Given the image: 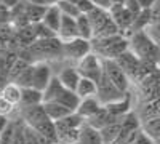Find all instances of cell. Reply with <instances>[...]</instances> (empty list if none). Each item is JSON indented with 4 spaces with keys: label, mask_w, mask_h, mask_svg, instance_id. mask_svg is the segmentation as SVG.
Segmentation results:
<instances>
[{
    "label": "cell",
    "mask_w": 160,
    "mask_h": 144,
    "mask_svg": "<svg viewBox=\"0 0 160 144\" xmlns=\"http://www.w3.org/2000/svg\"><path fill=\"white\" fill-rule=\"evenodd\" d=\"M93 53L98 55L104 61H115L118 56H122L125 51L130 50L128 38L122 34L102 38H93L91 40Z\"/></svg>",
    "instance_id": "1"
},
{
    "label": "cell",
    "mask_w": 160,
    "mask_h": 144,
    "mask_svg": "<svg viewBox=\"0 0 160 144\" xmlns=\"http://www.w3.org/2000/svg\"><path fill=\"white\" fill-rule=\"evenodd\" d=\"M128 43H130V51L135 53L141 61H155L158 45L149 37L146 31L131 34L128 37Z\"/></svg>",
    "instance_id": "2"
},
{
    "label": "cell",
    "mask_w": 160,
    "mask_h": 144,
    "mask_svg": "<svg viewBox=\"0 0 160 144\" xmlns=\"http://www.w3.org/2000/svg\"><path fill=\"white\" fill-rule=\"evenodd\" d=\"M77 71L80 72V75L85 77V78H90L93 82H99L101 77L104 74V59H101L98 55H95L91 51L88 56H85L82 61L77 62Z\"/></svg>",
    "instance_id": "3"
},
{
    "label": "cell",
    "mask_w": 160,
    "mask_h": 144,
    "mask_svg": "<svg viewBox=\"0 0 160 144\" xmlns=\"http://www.w3.org/2000/svg\"><path fill=\"white\" fill-rule=\"evenodd\" d=\"M91 40H85V38L78 37L69 42H62V56L69 58L72 61H82L85 56L91 53Z\"/></svg>",
    "instance_id": "4"
},
{
    "label": "cell",
    "mask_w": 160,
    "mask_h": 144,
    "mask_svg": "<svg viewBox=\"0 0 160 144\" xmlns=\"http://www.w3.org/2000/svg\"><path fill=\"white\" fill-rule=\"evenodd\" d=\"M104 75L108 77L122 93H128V87H130L131 80L115 61H104Z\"/></svg>",
    "instance_id": "5"
},
{
    "label": "cell",
    "mask_w": 160,
    "mask_h": 144,
    "mask_svg": "<svg viewBox=\"0 0 160 144\" xmlns=\"http://www.w3.org/2000/svg\"><path fill=\"white\" fill-rule=\"evenodd\" d=\"M123 96H125V93H122V91L102 74L101 80L98 82V93H96V98L101 101L102 106H108L111 102H115L118 99H122Z\"/></svg>",
    "instance_id": "6"
},
{
    "label": "cell",
    "mask_w": 160,
    "mask_h": 144,
    "mask_svg": "<svg viewBox=\"0 0 160 144\" xmlns=\"http://www.w3.org/2000/svg\"><path fill=\"white\" fill-rule=\"evenodd\" d=\"M109 13H111L112 19L115 21L117 27L120 29V32H122V35L127 37L130 29H131V26H133V22H135V19H136V16L133 15L130 10H127L125 5H112Z\"/></svg>",
    "instance_id": "7"
},
{
    "label": "cell",
    "mask_w": 160,
    "mask_h": 144,
    "mask_svg": "<svg viewBox=\"0 0 160 144\" xmlns=\"http://www.w3.org/2000/svg\"><path fill=\"white\" fill-rule=\"evenodd\" d=\"M51 78H53V75H51V69H50L48 64L37 62V64H34L31 88H35V90H38V91H42V93H43V91L47 90V87L50 85Z\"/></svg>",
    "instance_id": "8"
},
{
    "label": "cell",
    "mask_w": 160,
    "mask_h": 144,
    "mask_svg": "<svg viewBox=\"0 0 160 144\" xmlns=\"http://www.w3.org/2000/svg\"><path fill=\"white\" fill-rule=\"evenodd\" d=\"M115 62L118 64L120 67H122V71L130 77V80H133V78H138V74H139V67H141V59L135 55L131 53V51H125V53L122 56H118L115 59Z\"/></svg>",
    "instance_id": "9"
},
{
    "label": "cell",
    "mask_w": 160,
    "mask_h": 144,
    "mask_svg": "<svg viewBox=\"0 0 160 144\" xmlns=\"http://www.w3.org/2000/svg\"><path fill=\"white\" fill-rule=\"evenodd\" d=\"M104 106L101 104V101L96 96H91V98H85V99H80V104L77 107V114L82 117V119L87 122L88 119H91L93 115H96Z\"/></svg>",
    "instance_id": "10"
},
{
    "label": "cell",
    "mask_w": 160,
    "mask_h": 144,
    "mask_svg": "<svg viewBox=\"0 0 160 144\" xmlns=\"http://www.w3.org/2000/svg\"><path fill=\"white\" fill-rule=\"evenodd\" d=\"M78 37L80 35H78V29H77V18L62 16L58 38L61 42H69V40H74V38H78Z\"/></svg>",
    "instance_id": "11"
},
{
    "label": "cell",
    "mask_w": 160,
    "mask_h": 144,
    "mask_svg": "<svg viewBox=\"0 0 160 144\" xmlns=\"http://www.w3.org/2000/svg\"><path fill=\"white\" fill-rule=\"evenodd\" d=\"M61 21H62V13L59 11V8L56 5L47 7V11H45V16L42 19V24L47 26L51 32H55L58 35L59 27H61Z\"/></svg>",
    "instance_id": "12"
},
{
    "label": "cell",
    "mask_w": 160,
    "mask_h": 144,
    "mask_svg": "<svg viewBox=\"0 0 160 144\" xmlns=\"http://www.w3.org/2000/svg\"><path fill=\"white\" fill-rule=\"evenodd\" d=\"M85 123V120L80 117L77 112H72L71 115L64 117L62 120H58L55 122V128H56V136L59 133H64V132H69V130H80L82 125Z\"/></svg>",
    "instance_id": "13"
},
{
    "label": "cell",
    "mask_w": 160,
    "mask_h": 144,
    "mask_svg": "<svg viewBox=\"0 0 160 144\" xmlns=\"http://www.w3.org/2000/svg\"><path fill=\"white\" fill-rule=\"evenodd\" d=\"M118 120H122V119H117V117H114V115H112L108 109H106V107H102L96 115H93L91 119H88L87 123L101 132L102 128L109 127V125H112V123H115V122H118Z\"/></svg>",
    "instance_id": "14"
},
{
    "label": "cell",
    "mask_w": 160,
    "mask_h": 144,
    "mask_svg": "<svg viewBox=\"0 0 160 144\" xmlns=\"http://www.w3.org/2000/svg\"><path fill=\"white\" fill-rule=\"evenodd\" d=\"M56 77L59 78V82L71 91L77 90V85L80 82V78H82V75L77 71V67H64Z\"/></svg>",
    "instance_id": "15"
},
{
    "label": "cell",
    "mask_w": 160,
    "mask_h": 144,
    "mask_svg": "<svg viewBox=\"0 0 160 144\" xmlns=\"http://www.w3.org/2000/svg\"><path fill=\"white\" fill-rule=\"evenodd\" d=\"M106 109H108L114 117H117V119H123V117L127 114H130V107H131V96L130 93H125V96L122 99H118L115 102H111L108 104V106H104Z\"/></svg>",
    "instance_id": "16"
},
{
    "label": "cell",
    "mask_w": 160,
    "mask_h": 144,
    "mask_svg": "<svg viewBox=\"0 0 160 144\" xmlns=\"http://www.w3.org/2000/svg\"><path fill=\"white\" fill-rule=\"evenodd\" d=\"M77 144H102L101 132L96 128H93L87 122L80 128V135H78V142Z\"/></svg>",
    "instance_id": "17"
},
{
    "label": "cell",
    "mask_w": 160,
    "mask_h": 144,
    "mask_svg": "<svg viewBox=\"0 0 160 144\" xmlns=\"http://www.w3.org/2000/svg\"><path fill=\"white\" fill-rule=\"evenodd\" d=\"M45 11H47L45 5L29 3V2H26V5H24V16H26V21H28L29 24L42 22V19L45 16Z\"/></svg>",
    "instance_id": "18"
},
{
    "label": "cell",
    "mask_w": 160,
    "mask_h": 144,
    "mask_svg": "<svg viewBox=\"0 0 160 144\" xmlns=\"http://www.w3.org/2000/svg\"><path fill=\"white\" fill-rule=\"evenodd\" d=\"M0 95H2L10 104L18 106V104H21V99H22V88L18 83H15V82H10V83L2 87Z\"/></svg>",
    "instance_id": "19"
},
{
    "label": "cell",
    "mask_w": 160,
    "mask_h": 144,
    "mask_svg": "<svg viewBox=\"0 0 160 144\" xmlns=\"http://www.w3.org/2000/svg\"><path fill=\"white\" fill-rule=\"evenodd\" d=\"M43 109H45V114L48 115V119L51 122H58V120H62L64 117H68L72 114L71 109H68L66 106H61L58 102H43L42 104Z\"/></svg>",
    "instance_id": "20"
},
{
    "label": "cell",
    "mask_w": 160,
    "mask_h": 144,
    "mask_svg": "<svg viewBox=\"0 0 160 144\" xmlns=\"http://www.w3.org/2000/svg\"><path fill=\"white\" fill-rule=\"evenodd\" d=\"M43 104V93L35 88H22L21 107H32Z\"/></svg>",
    "instance_id": "21"
},
{
    "label": "cell",
    "mask_w": 160,
    "mask_h": 144,
    "mask_svg": "<svg viewBox=\"0 0 160 144\" xmlns=\"http://www.w3.org/2000/svg\"><path fill=\"white\" fill-rule=\"evenodd\" d=\"M75 93L78 95L80 99L96 96V93H98V83L93 82V80H90V78L82 77V78H80V82H78V85H77Z\"/></svg>",
    "instance_id": "22"
},
{
    "label": "cell",
    "mask_w": 160,
    "mask_h": 144,
    "mask_svg": "<svg viewBox=\"0 0 160 144\" xmlns=\"http://www.w3.org/2000/svg\"><path fill=\"white\" fill-rule=\"evenodd\" d=\"M120 135H122V120H118V122H115V123L101 130L102 144H114L118 139Z\"/></svg>",
    "instance_id": "23"
},
{
    "label": "cell",
    "mask_w": 160,
    "mask_h": 144,
    "mask_svg": "<svg viewBox=\"0 0 160 144\" xmlns=\"http://www.w3.org/2000/svg\"><path fill=\"white\" fill-rule=\"evenodd\" d=\"M77 29H78V35L82 38H85V40H93V26H91L87 15H80L77 18Z\"/></svg>",
    "instance_id": "24"
},
{
    "label": "cell",
    "mask_w": 160,
    "mask_h": 144,
    "mask_svg": "<svg viewBox=\"0 0 160 144\" xmlns=\"http://www.w3.org/2000/svg\"><path fill=\"white\" fill-rule=\"evenodd\" d=\"M59 11L62 13V16H71V18H78L80 16V11L75 5H72L71 2H68V0H59V2L55 3Z\"/></svg>",
    "instance_id": "25"
},
{
    "label": "cell",
    "mask_w": 160,
    "mask_h": 144,
    "mask_svg": "<svg viewBox=\"0 0 160 144\" xmlns=\"http://www.w3.org/2000/svg\"><path fill=\"white\" fill-rule=\"evenodd\" d=\"M15 133H16V123L11 122L8 123V127L0 133V142L2 144H11L13 142V138H15Z\"/></svg>",
    "instance_id": "26"
},
{
    "label": "cell",
    "mask_w": 160,
    "mask_h": 144,
    "mask_svg": "<svg viewBox=\"0 0 160 144\" xmlns=\"http://www.w3.org/2000/svg\"><path fill=\"white\" fill-rule=\"evenodd\" d=\"M24 136H26V144H40L38 133L28 125H26V130H24Z\"/></svg>",
    "instance_id": "27"
},
{
    "label": "cell",
    "mask_w": 160,
    "mask_h": 144,
    "mask_svg": "<svg viewBox=\"0 0 160 144\" xmlns=\"http://www.w3.org/2000/svg\"><path fill=\"white\" fill-rule=\"evenodd\" d=\"M146 32H148L149 37L160 47V22H151V26L146 29Z\"/></svg>",
    "instance_id": "28"
},
{
    "label": "cell",
    "mask_w": 160,
    "mask_h": 144,
    "mask_svg": "<svg viewBox=\"0 0 160 144\" xmlns=\"http://www.w3.org/2000/svg\"><path fill=\"white\" fill-rule=\"evenodd\" d=\"M133 144H155V141L152 139L151 135H148L146 132L139 130V133L136 135V138H135V141H133Z\"/></svg>",
    "instance_id": "29"
},
{
    "label": "cell",
    "mask_w": 160,
    "mask_h": 144,
    "mask_svg": "<svg viewBox=\"0 0 160 144\" xmlns=\"http://www.w3.org/2000/svg\"><path fill=\"white\" fill-rule=\"evenodd\" d=\"M78 11H80V15H88V13H91L93 10L96 8V5L91 2V0H82L78 5H77Z\"/></svg>",
    "instance_id": "30"
},
{
    "label": "cell",
    "mask_w": 160,
    "mask_h": 144,
    "mask_svg": "<svg viewBox=\"0 0 160 144\" xmlns=\"http://www.w3.org/2000/svg\"><path fill=\"white\" fill-rule=\"evenodd\" d=\"M13 111H15V106H13V104H10L2 95H0V114L8 117Z\"/></svg>",
    "instance_id": "31"
},
{
    "label": "cell",
    "mask_w": 160,
    "mask_h": 144,
    "mask_svg": "<svg viewBox=\"0 0 160 144\" xmlns=\"http://www.w3.org/2000/svg\"><path fill=\"white\" fill-rule=\"evenodd\" d=\"M125 7H127V10H130L135 16H138L139 13L142 11L141 7H139V3H138V0H128V2L125 3Z\"/></svg>",
    "instance_id": "32"
},
{
    "label": "cell",
    "mask_w": 160,
    "mask_h": 144,
    "mask_svg": "<svg viewBox=\"0 0 160 144\" xmlns=\"http://www.w3.org/2000/svg\"><path fill=\"white\" fill-rule=\"evenodd\" d=\"M10 18H13L11 15V10H8L7 7L3 5H0V24H5L10 21Z\"/></svg>",
    "instance_id": "33"
},
{
    "label": "cell",
    "mask_w": 160,
    "mask_h": 144,
    "mask_svg": "<svg viewBox=\"0 0 160 144\" xmlns=\"http://www.w3.org/2000/svg\"><path fill=\"white\" fill-rule=\"evenodd\" d=\"M22 2H24V0H0V5H3V7H7L8 10L13 11L16 7H19Z\"/></svg>",
    "instance_id": "34"
},
{
    "label": "cell",
    "mask_w": 160,
    "mask_h": 144,
    "mask_svg": "<svg viewBox=\"0 0 160 144\" xmlns=\"http://www.w3.org/2000/svg\"><path fill=\"white\" fill-rule=\"evenodd\" d=\"M157 2H158V0H138L141 10H152L157 5Z\"/></svg>",
    "instance_id": "35"
},
{
    "label": "cell",
    "mask_w": 160,
    "mask_h": 144,
    "mask_svg": "<svg viewBox=\"0 0 160 144\" xmlns=\"http://www.w3.org/2000/svg\"><path fill=\"white\" fill-rule=\"evenodd\" d=\"M98 8H104V10H111L112 7V0H91Z\"/></svg>",
    "instance_id": "36"
},
{
    "label": "cell",
    "mask_w": 160,
    "mask_h": 144,
    "mask_svg": "<svg viewBox=\"0 0 160 144\" xmlns=\"http://www.w3.org/2000/svg\"><path fill=\"white\" fill-rule=\"evenodd\" d=\"M8 123H10V119H8V117L7 115H2V114H0V133H2L3 132V130L8 127Z\"/></svg>",
    "instance_id": "37"
},
{
    "label": "cell",
    "mask_w": 160,
    "mask_h": 144,
    "mask_svg": "<svg viewBox=\"0 0 160 144\" xmlns=\"http://www.w3.org/2000/svg\"><path fill=\"white\" fill-rule=\"evenodd\" d=\"M128 0H112V5H125Z\"/></svg>",
    "instance_id": "38"
},
{
    "label": "cell",
    "mask_w": 160,
    "mask_h": 144,
    "mask_svg": "<svg viewBox=\"0 0 160 144\" xmlns=\"http://www.w3.org/2000/svg\"><path fill=\"white\" fill-rule=\"evenodd\" d=\"M155 62H157V67L160 69V47H158V51H157V58H155Z\"/></svg>",
    "instance_id": "39"
},
{
    "label": "cell",
    "mask_w": 160,
    "mask_h": 144,
    "mask_svg": "<svg viewBox=\"0 0 160 144\" xmlns=\"http://www.w3.org/2000/svg\"><path fill=\"white\" fill-rule=\"evenodd\" d=\"M68 2H71L72 5H75V7H77V5H78L80 2H82V0H68Z\"/></svg>",
    "instance_id": "40"
},
{
    "label": "cell",
    "mask_w": 160,
    "mask_h": 144,
    "mask_svg": "<svg viewBox=\"0 0 160 144\" xmlns=\"http://www.w3.org/2000/svg\"><path fill=\"white\" fill-rule=\"evenodd\" d=\"M0 144H2V142H0Z\"/></svg>",
    "instance_id": "41"
}]
</instances>
